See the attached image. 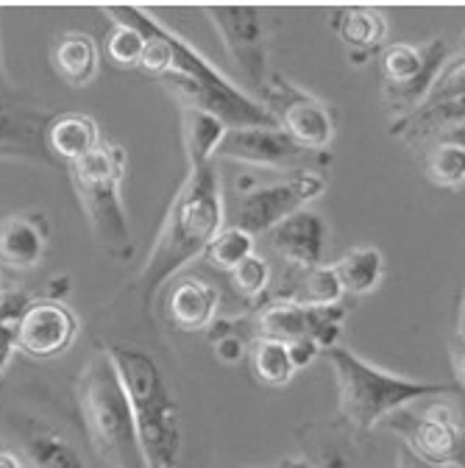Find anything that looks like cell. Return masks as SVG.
<instances>
[{"mask_svg": "<svg viewBox=\"0 0 465 468\" xmlns=\"http://www.w3.org/2000/svg\"><path fill=\"white\" fill-rule=\"evenodd\" d=\"M223 229V198H220V176L215 162L193 165L185 185L173 198L164 223L153 240V249L140 271L137 287L145 302L185 265L206 251L215 234Z\"/></svg>", "mask_w": 465, "mask_h": 468, "instance_id": "cell-1", "label": "cell"}, {"mask_svg": "<svg viewBox=\"0 0 465 468\" xmlns=\"http://www.w3.org/2000/svg\"><path fill=\"white\" fill-rule=\"evenodd\" d=\"M106 348L126 388L148 468H176L182 457V407L173 399L159 363L143 348Z\"/></svg>", "mask_w": 465, "mask_h": 468, "instance_id": "cell-2", "label": "cell"}, {"mask_svg": "<svg viewBox=\"0 0 465 468\" xmlns=\"http://www.w3.org/2000/svg\"><path fill=\"white\" fill-rule=\"evenodd\" d=\"M323 357L332 366L334 388H337V413L345 427L354 432H368L376 424H382L393 410L416 404L432 396H449L457 393V385H443V382H418L387 374L354 351L343 346H332L323 351Z\"/></svg>", "mask_w": 465, "mask_h": 468, "instance_id": "cell-3", "label": "cell"}, {"mask_svg": "<svg viewBox=\"0 0 465 468\" xmlns=\"http://www.w3.org/2000/svg\"><path fill=\"white\" fill-rule=\"evenodd\" d=\"M79 410L95 454L111 468H148L134 413L109 348H98L79 379Z\"/></svg>", "mask_w": 465, "mask_h": 468, "instance_id": "cell-4", "label": "cell"}, {"mask_svg": "<svg viewBox=\"0 0 465 468\" xmlns=\"http://www.w3.org/2000/svg\"><path fill=\"white\" fill-rule=\"evenodd\" d=\"M173 50V68L162 76V84L176 95L179 106H196L209 112L226 129H279L273 114L238 84H231L206 56L167 28Z\"/></svg>", "mask_w": 465, "mask_h": 468, "instance_id": "cell-5", "label": "cell"}, {"mask_svg": "<svg viewBox=\"0 0 465 468\" xmlns=\"http://www.w3.org/2000/svg\"><path fill=\"white\" fill-rule=\"evenodd\" d=\"M126 151L118 143H100L87 159L70 165V182L87 215L95 243L118 262L134 254L132 226L123 204Z\"/></svg>", "mask_w": 465, "mask_h": 468, "instance_id": "cell-6", "label": "cell"}, {"mask_svg": "<svg viewBox=\"0 0 465 468\" xmlns=\"http://www.w3.org/2000/svg\"><path fill=\"white\" fill-rule=\"evenodd\" d=\"M401 443L418 457L449 468H465V421L449 404H407L398 407L382 421Z\"/></svg>", "mask_w": 465, "mask_h": 468, "instance_id": "cell-7", "label": "cell"}, {"mask_svg": "<svg viewBox=\"0 0 465 468\" xmlns=\"http://www.w3.org/2000/svg\"><path fill=\"white\" fill-rule=\"evenodd\" d=\"M259 103L273 114L276 126L310 151H329L334 140V117L323 101L304 92L281 73H270Z\"/></svg>", "mask_w": 465, "mask_h": 468, "instance_id": "cell-8", "label": "cell"}, {"mask_svg": "<svg viewBox=\"0 0 465 468\" xmlns=\"http://www.w3.org/2000/svg\"><path fill=\"white\" fill-rule=\"evenodd\" d=\"M323 190L326 182L321 173H293L290 179L259 185L238 196L235 207H231V226L248 231L251 238L268 234L284 218L299 209H307V204L323 196Z\"/></svg>", "mask_w": 465, "mask_h": 468, "instance_id": "cell-9", "label": "cell"}, {"mask_svg": "<svg viewBox=\"0 0 465 468\" xmlns=\"http://www.w3.org/2000/svg\"><path fill=\"white\" fill-rule=\"evenodd\" d=\"M215 156L254 167H290L296 173H318L332 165L329 151H310L281 129H226Z\"/></svg>", "mask_w": 465, "mask_h": 468, "instance_id": "cell-10", "label": "cell"}, {"mask_svg": "<svg viewBox=\"0 0 465 468\" xmlns=\"http://www.w3.org/2000/svg\"><path fill=\"white\" fill-rule=\"evenodd\" d=\"M228 48L235 65L248 79V87L262 95L268 73V17L254 6H206L204 9Z\"/></svg>", "mask_w": 465, "mask_h": 468, "instance_id": "cell-11", "label": "cell"}, {"mask_svg": "<svg viewBox=\"0 0 465 468\" xmlns=\"http://www.w3.org/2000/svg\"><path fill=\"white\" fill-rule=\"evenodd\" d=\"M76 335H79V318L73 315L70 307L39 299L28 304L20 321L17 348L28 357L50 360V357L65 355L73 346Z\"/></svg>", "mask_w": 465, "mask_h": 468, "instance_id": "cell-12", "label": "cell"}, {"mask_svg": "<svg viewBox=\"0 0 465 468\" xmlns=\"http://www.w3.org/2000/svg\"><path fill=\"white\" fill-rule=\"evenodd\" d=\"M268 240L287 265H296V268L323 265L326 223L318 212L299 209L290 218H284L279 226H273L268 231Z\"/></svg>", "mask_w": 465, "mask_h": 468, "instance_id": "cell-13", "label": "cell"}, {"mask_svg": "<svg viewBox=\"0 0 465 468\" xmlns=\"http://www.w3.org/2000/svg\"><path fill=\"white\" fill-rule=\"evenodd\" d=\"M48 218L42 212H20L0 220V265L31 271L48 249Z\"/></svg>", "mask_w": 465, "mask_h": 468, "instance_id": "cell-14", "label": "cell"}, {"mask_svg": "<svg viewBox=\"0 0 465 468\" xmlns=\"http://www.w3.org/2000/svg\"><path fill=\"white\" fill-rule=\"evenodd\" d=\"M220 310V292L204 279H176L167 292V315L182 332H206Z\"/></svg>", "mask_w": 465, "mask_h": 468, "instance_id": "cell-15", "label": "cell"}, {"mask_svg": "<svg viewBox=\"0 0 465 468\" xmlns=\"http://www.w3.org/2000/svg\"><path fill=\"white\" fill-rule=\"evenodd\" d=\"M273 299L299 307H334L343 302V287L334 276V268L329 265H312V268L287 265Z\"/></svg>", "mask_w": 465, "mask_h": 468, "instance_id": "cell-16", "label": "cell"}, {"mask_svg": "<svg viewBox=\"0 0 465 468\" xmlns=\"http://www.w3.org/2000/svg\"><path fill=\"white\" fill-rule=\"evenodd\" d=\"M20 449L28 468H87L73 441L48 421L28 419L20 430Z\"/></svg>", "mask_w": 465, "mask_h": 468, "instance_id": "cell-17", "label": "cell"}, {"mask_svg": "<svg viewBox=\"0 0 465 468\" xmlns=\"http://www.w3.org/2000/svg\"><path fill=\"white\" fill-rule=\"evenodd\" d=\"M332 28L348 48L352 65H365L374 53L385 45L387 37V20L376 9H340L332 17Z\"/></svg>", "mask_w": 465, "mask_h": 468, "instance_id": "cell-18", "label": "cell"}, {"mask_svg": "<svg viewBox=\"0 0 465 468\" xmlns=\"http://www.w3.org/2000/svg\"><path fill=\"white\" fill-rule=\"evenodd\" d=\"M465 123V98L446 101V103H424L416 112L396 117L390 129L393 137H401L404 143H427V140H443L449 132Z\"/></svg>", "mask_w": 465, "mask_h": 468, "instance_id": "cell-19", "label": "cell"}, {"mask_svg": "<svg viewBox=\"0 0 465 468\" xmlns=\"http://www.w3.org/2000/svg\"><path fill=\"white\" fill-rule=\"evenodd\" d=\"M45 145L56 156H62L65 162L76 165V162L87 159L92 151H98L100 132L90 114L70 112V114L53 117V121L45 126Z\"/></svg>", "mask_w": 465, "mask_h": 468, "instance_id": "cell-20", "label": "cell"}, {"mask_svg": "<svg viewBox=\"0 0 465 468\" xmlns=\"http://www.w3.org/2000/svg\"><path fill=\"white\" fill-rule=\"evenodd\" d=\"M53 68L70 87H87L98 73V45L81 31H68L53 48Z\"/></svg>", "mask_w": 465, "mask_h": 468, "instance_id": "cell-21", "label": "cell"}, {"mask_svg": "<svg viewBox=\"0 0 465 468\" xmlns=\"http://www.w3.org/2000/svg\"><path fill=\"white\" fill-rule=\"evenodd\" d=\"M182 112V143H185V154L190 167L193 165H204L215 159V151L226 134V126L212 117L204 109L196 106H179Z\"/></svg>", "mask_w": 465, "mask_h": 468, "instance_id": "cell-22", "label": "cell"}, {"mask_svg": "<svg viewBox=\"0 0 465 468\" xmlns=\"http://www.w3.org/2000/svg\"><path fill=\"white\" fill-rule=\"evenodd\" d=\"M254 337L279 340V343H284V346H293V343H299V340H307V337H310L307 307L270 299V304L262 307V310L257 313Z\"/></svg>", "mask_w": 465, "mask_h": 468, "instance_id": "cell-23", "label": "cell"}, {"mask_svg": "<svg viewBox=\"0 0 465 468\" xmlns=\"http://www.w3.org/2000/svg\"><path fill=\"white\" fill-rule=\"evenodd\" d=\"M332 268L343 292L363 296V292H371L382 279V254L371 246H360V249L345 251Z\"/></svg>", "mask_w": 465, "mask_h": 468, "instance_id": "cell-24", "label": "cell"}, {"mask_svg": "<svg viewBox=\"0 0 465 468\" xmlns=\"http://www.w3.org/2000/svg\"><path fill=\"white\" fill-rule=\"evenodd\" d=\"M248 360H251L254 377L268 388H284L290 379L296 377V366H293V357H290V346H284L279 340L254 337L248 346Z\"/></svg>", "mask_w": 465, "mask_h": 468, "instance_id": "cell-25", "label": "cell"}, {"mask_svg": "<svg viewBox=\"0 0 465 468\" xmlns=\"http://www.w3.org/2000/svg\"><path fill=\"white\" fill-rule=\"evenodd\" d=\"M424 176L443 190H457L465 182V148L451 140H438L424 156Z\"/></svg>", "mask_w": 465, "mask_h": 468, "instance_id": "cell-26", "label": "cell"}, {"mask_svg": "<svg viewBox=\"0 0 465 468\" xmlns=\"http://www.w3.org/2000/svg\"><path fill=\"white\" fill-rule=\"evenodd\" d=\"M34 299L28 292L17 287L0 290V379H4L15 351H17V335H20V321Z\"/></svg>", "mask_w": 465, "mask_h": 468, "instance_id": "cell-27", "label": "cell"}, {"mask_svg": "<svg viewBox=\"0 0 465 468\" xmlns=\"http://www.w3.org/2000/svg\"><path fill=\"white\" fill-rule=\"evenodd\" d=\"M251 254H254V238L238 226H223L204 251L209 265L217 271H226V273H231Z\"/></svg>", "mask_w": 465, "mask_h": 468, "instance_id": "cell-28", "label": "cell"}, {"mask_svg": "<svg viewBox=\"0 0 465 468\" xmlns=\"http://www.w3.org/2000/svg\"><path fill=\"white\" fill-rule=\"evenodd\" d=\"M0 148H20L31 156H42L37 151V117L0 103Z\"/></svg>", "mask_w": 465, "mask_h": 468, "instance_id": "cell-29", "label": "cell"}, {"mask_svg": "<svg viewBox=\"0 0 465 468\" xmlns=\"http://www.w3.org/2000/svg\"><path fill=\"white\" fill-rule=\"evenodd\" d=\"M240 326L243 321L238 318H226V321H212V326L206 329V337L215 348V357L226 366H238L243 357H246V351H248V340L240 335Z\"/></svg>", "mask_w": 465, "mask_h": 468, "instance_id": "cell-30", "label": "cell"}, {"mask_svg": "<svg viewBox=\"0 0 465 468\" xmlns=\"http://www.w3.org/2000/svg\"><path fill=\"white\" fill-rule=\"evenodd\" d=\"M228 276H231V287L248 302H259L270 287V265L257 254L243 260Z\"/></svg>", "mask_w": 465, "mask_h": 468, "instance_id": "cell-31", "label": "cell"}, {"mask_svg": "<svg viewBox=\"0 0 465 468\" xmlns=\"http://www.w3.org/2000/svg\"><path fill=\"white\" fill-rule=\"evenodd\" d=\"M345 307L334 304V307H307V324H310V340L326 351L332 346H337L340 332H343V321H345Z\"/></svg>", "mask_w": 465, "mask_h": 468, "instance_id": "cell-32", "label": "cell"}, {"mask_svg": "<svg viewBox=\"0 0 465 468\" xmlns=\"http://www.w3.org/2000/svg\"><path fill=\"white\" fill-rule=\"evenodd\" d=\"M143 48H145V37L129 26H114L106 37V50H109V58L114 65L121 68H140V56H143Z\"/></svg>", "mask_w": 465, "mask_h": 468, "instance_id": "cell-33", "label": "cell"}, {"mask_svg": "<svg viewBox=\"0 0 465 468\" xmlns=\"http://www.w3.org/2000/svg\"><path fill=\"white\" fill-rule=\"evenodd\" d=\"M460 98H465V56L462 53L454 58L449 56V62L438 73L424 103H446V101H460Z\"/></svg>", "mask_w": 465, "mask_h": 468, "instance_id": "cell-34", "label": "cell"}, {"mask_svg": "<svg viewBox=\"0 0 465 468\" xmlns=\"http://www.w3.org/2000/svg\"><path fill=\"white\" fill-rule=\"evenodd\" d=\"M315 468H360L354 452L348 449L340 438L334 435H326L315 443V452H312V460H310Z\"/></svg>", "mask_w": 465, "mask_h": 468, "instance_id": "cell-35", "label": "cell"}, {"mask_svg": "<svg viewBox=\"0 0 465 468\" xmlns=\"http://www.w3.org/2000/svg\"><path fill=\"white\" fill-rule=\"evenodd\" d=\"M318 355H323V351L307 337V340H299V343H293L290 346V357H293V366H296V371H301V368H307Z\"/></svg>", "mask_w": 465, "mask_h": 468, "instance_id": "cell-36", "label": "cell"}, {"mask_svg": "<svg viewBox=\"0 0 465 468\" xmlns=\"http://www.w3.org/2000/svg\"><path fill=\"white\" fill-rule=\"evenodd\" d=\"M396 468H440V465L418 457L416 452H410L404 443H398V449H396Z\"/></svg>", "mask_w": 465, "mask_h": 468, "instance_id": "cell-37", "label": "cell"}, {"mask_svg": "<svg viewBox=\"0 0 465 468\" xmlns=\"http://www.w3.org/2000/svg\"><path fill=\"white\" fill-rule=\"evenodd\" d=\"M451 363H454V374L460 379V388L465 390V337H460V335L451 337Z\"/></svg>", "mask_w": 465, "mask_h": 468, "instance_id": "cell-38", "label": "cell"}, {"mask_svg": "<svg viewBox=\"0 0 465 468\" xmlns=\"http://www.w3.org/2000/svg\"><path fill=\"white\" fill-rule=\"evenodd\" d=\"M70 292V276H56L48 282V290H45V302H59Z\"/></svg>", "mask_w": 465, "mask_h": 468, "instance_id": "cell-39", "label": "cell"}, {"mask_svg": "<svg viewBox=\"0 0 465 468\" xmlns=\"http://www.w3.org/2000/svg\"><path fill=\"white\" fill-rule=\"evenodd\" d=\"M0 468H26L23 463H20V457L15 454V452H0Z\"/></svg>", "mask_w": 465, "mask_h": 468, "instance_id": "cell-40", "label": "cell"}, {"mask_svg": "<svg viewBox=\"0 0 465 468\" xmlns=\"http://www.w3.org/2000/svg\"><path fill=\"white\" fill-rule=\"evenodd\" d=\"M276 468H315L310 460H299V457H293V460H281Z\"/></svg>", "mask_w": 465, "mask_h": 468, "instance_id": "cell-41", "label": "cell"}, {"mask_svg": "<svg viewBox=\"0 0 465 468\" xmlns=\"http://www.w3.org/2000/svg\"><path fill=\"white\" fill-rule=\"evenodd\" d=\"M457 335L465 337V290H462V299H460V315H457Z\"/></svg>", "mask_w": 465, "mask_h": 468, "instance_id": "cell-42", "label": "cell"}, {"mask_svg": "<svg viewBox=\"0 0 465 468\" xmlns=\"http://www.w3.org/2000/svg\"><path fill=\"white\" fill-rule=\"evenodd\" d=\"M443 140H451V143H457V145H462V148H465V123H462V126H457L454 132H449Z\"/></svg>", "mask_w": 465, "mask_h": 468, "instance_id": "cell-43", "label": "cell"}, {"mask_svg": "<svg viewBox=\"0 0 465 468\" xmlns=\"http://www.w3.org/2000/svg\"><path fill=\"white\" fill-rule=\"evenodd\" d=\"M0 156H15V159H34L31 154H26V151H20V148H0Z\"/></svg>", "mask_w": 465, "mask_h": 468, "instance_id": "cell-44", "label": "cell"}, {"mask_svg": "<svg viewBox=\"0 0 465 468\" xmlns=\"http://www.w3.org/2000/svg\"><path fill=\"white\" fill-rule=\"evenodd\" d=\"M460 53L465 56V34H462V39H460Z\"/></svg>", "mask_w": 465, "mask_h": 468, "instance_id": "cell-45", "label": "cell"}, {"mask_svg": "<svg viewBox=\"0 0 465 468\" xmlns=\"http://www.w3.org/2000/svg\"><path fill=\"white\" fill-rule=\"evenodd\" d=\"M0 87H4V65H0Z\"/></svg>", "mask_w": 465, "mask_h": 468, "instance_id": "cell-46", "label": "cell"}, {"mask_svg": "<svg viewBox=\"0 0 465 468\" xmlns=\"http://www.w3.org/2000/svg\"><path fill=\"white\" fill-rule=\"evenodd\" d=\"M0 284H4V271H0Z\"/></svg>", "mask_w": 465, "mask_h": 468, "instance_id": "cell-47", "label": "cell"}]
</instances>
